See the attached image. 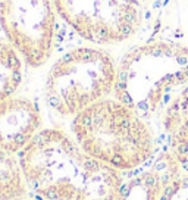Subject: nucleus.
Returning <instances> with one entry per match:
<instances>
[{
	"mask_svg": "<svg viewBox=\"0 0 188 200\" xmlns=\"http://www.w3.org/2000/svg\"><path fill=\"white\" fill-rule=\"evenodd\" d=\"M166 146L159 156L172 176H188V116L166 136Z\"/></svg>",
	"mask_w": 188,
	"mask_h": 200,
	"instance_id": "obj_8",
	"label": "nucleus"
},
{
	"mask_svg": "<svg viewBox=\"0 0 188 200\" xmlns=\"http://www.w3.org/2000/svg\"><path fill=\"white\" fill-rule=\"evenodd\" d=\"M19 200H38V199H35V197H24V199H19Z\"/></svg>",
	"mask_w": 188,
	"mask_h": 200,
	"instance_id": "obj_13",
	"label": "nucleus"
},
{
	"mask_svg": "<svg viewBox=\"0 0 188 200\" xmlns=\"http://www.w3.org/2000/svg\"><path fill=\"white\" fill-rule=\"evenodd\" d=\"M28 196L18 156L0 149V200H19Z\"/></svg>",
	"mask_w": 188,
	"mask_h": 200,
	"instance_id": "obj_10",
	"label": "nucleus"
},
{
	"mask_svg": "<svg viewBox=\"0 0 188 200\" xmlns=\"http://www.w3.org/2000/svg\"><path fill=\"white\" fill-rule=\"evenodd\" d=\"M118 62L103 47L85 44L66 50L46 74L43 99L60 118L74 119L96 102L113 96Z\"/></svg>",
	"mask_w": 188,
	"mask_h": 200,
	"instance_id": "obj_4",
	"label": "nucleus"
},
{
	"mask_svg": "<svg viewBox=\"0 0 188 200\" xmlns=\"http://www.w3.org/2000/svg\"><path fill=\"white\" fill-rule=\"evenodd\" d=\"M18 161L30 196L38 200H115L125 180L60 128H43Z\"/></svg>",
	"mask_w": 188,
	"mask_h": 200,
	"instance_id": "obj_1",
	"label": "nucleus"
},
{
	"mask_svg": "<svg viewBox=\"0 0 188 200\" xmlns=\"http://www.w3.org/2000/svg\"><path fill=\"white\" fill-rule=\"evenodd\" d=\"M150 2H151V0H150Z\"/></svg>",
	"mask_w": 188,
	"mask_h": 200,
	"instance_id": "obj_14",
	"label": "nucleus"
},
{
	"mask_svg": "<svg viewBox=\"0 0 188 200\" xmlns=\"http://www.w3.org/2000/svg\"><path fill=\"white\" fill-rule=\"evenodd\" d=\"M25 62L12 44L0 37V103L15 96L24 81Z\"/></svg>",
	"mask_w": 188,
	"mask_h": 200,
	"instance_id": "obj_9",
	"label": "nucleus"
},
{
	"mask_svg": "<svg viewBox=\"0 0 188 200\" xmlns=\"http://www.w3.org/2000/svg\"><path fill=\"white\" fill-rule=\"evenodd\" d=\"M188 84V44L150 38L118 60L113 97L147 121L160 119L171 100Z\"/></svg>",
	"mask_w": 188,
	"mask_h": 200,
	"instance_id": "obj_2",
	"label": "nucleus"
},
{
	"mask_svg": "<svg viewBox=\"0 0 188 200\" xmlns=\"http://www.w3.org/2000/svg\"><path fill=\"white\" fill-rule=\"evenodd\" d=\"M43 129L40 106L30 97L12 96L0 103V149L18 154Z\"/></svg>",
	"mask_w": 188,
	"mask_h": 200,
	"instance_id": "obj_6",
	"label": "nucleus"
},
{
	"mask_svg": "<svg viewBox=\"0 0 188 200\" xmlns=\"http://www.w3.org/2000/svg\"><path fill=\"white\" fill-rule=\"evenodd\" d=\"M163 200H188V176H171Z\"/></svg>",
	"mask_w": 188,
	"mask_h": 200,
	"instance_id": "obj_12",
	"label": "nucleus"
},
{
	"mask_svg": "<svg viewBox=\"0 0 188 200\" xmlns=\"http://www.w3.org/2000/svg\"><path fill=\"white\" fill-rule=\"evenodd\" d=\"M185 116H188V84L171 100L159 119V127L164 136L171 132Z\"/></svg>",
	"mask_w": 188,
	"mask_h": 200,
	"instance_id": "obj_11",
	"label": "nucleus"
},
{
	"mask_svg": "<svg viewBox=\"0 0 188 200\" xmlns=\"http://www.w3.org/2000/svg\"><path fill=\"white\" fill-rule=\"evenodd\" d=\"M171 172L159 156L150 168H141L124 180L115 200H163Z\"/></svg>",
	"mask_w": 188,
	"mask_h": 200,
	"instance_id": "obj_7",
	"label": "nucleus"
},
{
	"mask_svg": "<svg viewBox=\"0 0 188 200\" xmlns=\"http://www.w3.org/2000/svg\"><path fill=\"white\" fill-rule=\"evenodd\" d=\"M70 134L90 156L124 174L144 168L157 150L151 122L113 96L70 119Z\"/></svg>",
	"mask_w": 188,
	"mask_h": 200,
	"instance_id": "obj_3",
	"label": "nucleus"
},
{
	"mask_svg": "<svg viewBox=\"0 0 188 200\" xmlns=\"http://www.w3.org/2000/svg\"><path fill=\"white\" fill-rule=\"evenodd\" d=\"M53 0H0V31L27 66L38 69L52 57L56 38Z\"/></svg>",
	"mask_w": 188,
	"mask_h": 200,
	"instance_id": "obj_5",
	"label": "nucleus"
}]
</instances>
